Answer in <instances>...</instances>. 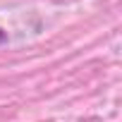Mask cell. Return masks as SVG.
<instances>
[{
    "label": "cell",
    "mask_w": 122,
    "mask_h": 122,
    "mask_svg": "<svg viewBox=\"0 0 122 122\" xmlns=\"http://www.w3.org/2000/svg\"><path fill=\"white\" fill-rule=\"evenodd\" d=\"M5 38H7V36H5V31H3V29H0V46H3V43H5Z\"/></svg>",
    "instance_id": "obj_1"
}]
</instances>
